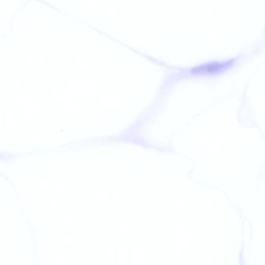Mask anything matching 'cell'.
Here are the masks:
<instances>
[{"instance_id": "cell-1", "label": "cell", "mask_w": 265, "mask_h": 265, "mask_svg": "<svg viewBox=\"0 0 265 265\" xmlns=\"http://www.w3.org/2000/svg\"><path fill=\"white\" fill-rule=\"evenodd\" d=\"M224 67V64H221L218 63H213L209 64L206 65V66H204L203 68H206V70L208 72H215V71L220 70L222 68Z\"/></svg>"}]
</instances>
